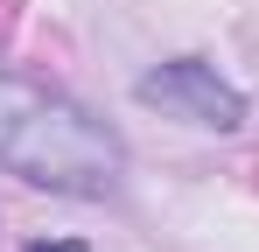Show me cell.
<instances>
[{"label": "cell", "mask_w": 259, "mask_h": 252, "mask_svg": "<svg viewBox=\"0 0 259 252\" xmlns=\"http://www.w3.org/2000/svg\"><path fill=\"white\" fill-rule=\"evenodd\" d=\"M0 168L56 196H105L126 175V140L77 98L0 70Z\"/></svg>", "instance_id": "cell-1"}, {"label": "cell", "mask_w": 259, "mask_h": 252, "mask_svg": "<svg viewBox=\"0 0 259 252\" xmlns=\"http://www.w3.org/2000/svg\"><path fill=\"white\" fill-rule=\"evenodd\" d=\"M133 98L154 105V112H168V119H182V126H203V133H238V126H245V91L224 84L203 56L154 63L147 77L133 84Z\"/></svg>", "instance_id": "cell-2"}, {"label": "cell", "mask_w": 259, "mask_h": 252, "mask_svg": "<svg viewBox=\"0 0 259 252\" xmlns=\"http://www.w3.org/2000/svg\"><path fill=\"white\" fill-rule=\"evenodd\" d=\"M28 252H84V245H77V238H35Z\"/></svg>", "instance_id": "cell-3"}]
</instances>
